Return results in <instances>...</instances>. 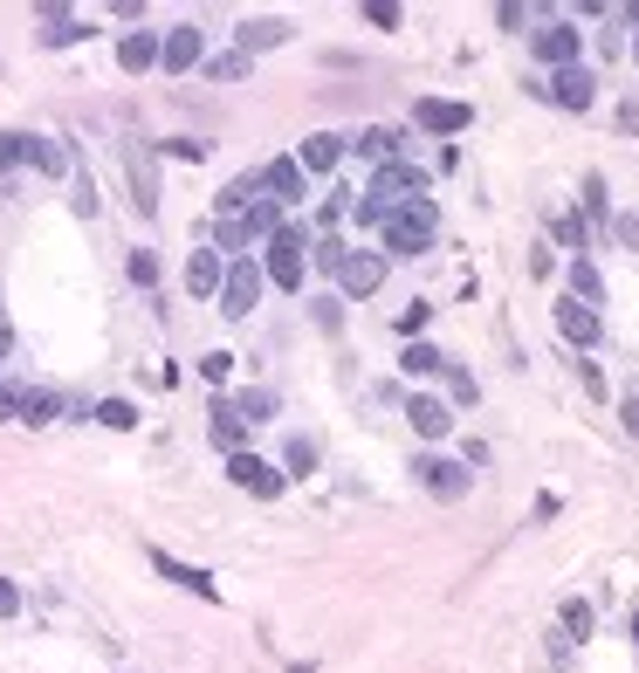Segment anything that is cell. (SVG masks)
Wrapping results in <instances>:
<instances>
[{
    "label": "cell",
    "instance_id": "cell-1",
    "mask_svg": "<svg viewBox=\"0 0 639 673\" xmlns=\"http://www.w3.org/2000/svg\"><path fill=\"white\" fill-rule=\"evenodd\" d=\"M254 269H262V282H275V289L296 296L303 275H310V227H303V220H283V227L262 241V262H254Z\"/></svg>",
    "mask_w": 639,
    "mask_h": 673
},
{
    "label": "cell",
    "instance_id": "cell-2",
    "mask_svg": "<svg viewBox=\"0 0 639 673\" xmlns=\"http://www.w3.org/2000/svg\"><path fill=\"white\" fill-rule=\"evenodd\" d=\"M378 254H426L433 241H441V206L433 199H413V206H399V214H386V227H378Z\"/></svg>",
    "mask_w": 639,
    "mask_h": 673
},
{
    "label": "cell",
    "instance_id": "cell-3",
    "mask_svg": "<svg viewBox=\"0 0 639 673\" xmlns=\"http://www.w3.org/2000/svg\"><path fill=\"white\" fill-rule=\"evenodd\" d=\"M262 289H269V282H262V269H254V254H241V262H227V275H220V317H254V303H262Z\"/></svg>",
    "mask_w": 639,
    "mask_h": 673
},
{
    "label": "cell",
    "instance_id": "cell-4",
    "mask_svg": "<svg viewBox=\"0 0 639 673\" xmlns=\"http://www.w3.org/2000/svg\"><path fill=\"white\" fill-rule=\"evenodd\" d=\"M529 56L544 62V69H571V62H584V28L557 14V21H544V28L529 35Z\"/></svg>",
    "mask_w": 639,
    "mask_h": 673
},
{
    "label": "cell",
    "instance_id": "cell-5",
    "mask_svg": "<svg viewBox=\"0 0 639 673\" xmlns=\"http://www.w3.org/2000/svg\"><path fill=\"white\" fill-rule=\"evenodd\" d=\"M413 475H420V488H426L433 502H461L468 488H475L468 460H447V454H420V460H413Z\"/></svg>",
    "mask_w": 639,
    "mask_h": 673
},
{
    "label": "cell",
    "instance_id": "cell-6",
    "mask_svg": "<svg viewBox=\"0 0 639 673\" xmlns=\"http://www.w3.org/2000/svg\"><path fill=\"white\" fill-rule=\"evenodd\" d=\"M536 90H544L557 111H592V103H598V76L584 69V62H571V69H550Z\"/></svg>",
    "mask_w": 639,
    "mask_h": 673
},
{
    "label": "cell",
    "instance_id": "cell-7",
    "mask_svg": "<svg viewBox=\"0 0 639 673\" xmlns=\"http://www.w3.org/2000/svg\"><path fill=\"white\" fill-rule=\"evenodd\" d=\"M199 62H207V35H199V21H179V28L159 35V69L166 76H186Z\"/></svg>",
    "mask_w": 639,
    "mask_h": 673
},
{
    "label": "cell",
    "instance_id": "cell-8",
    "mask_svg": "<svg viewBox=\"0 0 639 673\" xmlns=\"http://www.w3.org/2000/svg\"><path fill=\"white\" fill-rule=\"evenodd\" d=\"M413 124L426 138H461L468 124H475V103H454V96H420L413 103Z\"/></svg>",
    "mask_w": 639,
    "mask_h": 673
},
{
    "label": "cell",
    "instance_id": "cell-9",
    "mask_svg": "<svg viewBox=\"0 0 639 673\" xmlns=\"http://www.w3.org/2000/svg\"><path fill=\"white\" fill-rule=\"evenodd\" d=\"M227 481L248 488L254 502H275V495L289 488V481H283V468H269V460H262V454H248V447H241V454H227Z\"/></svg>",
    "mask_w": 639,
    "mask_h": 673
},
{
    "label": "cell",
    "instance_id": "cell-10",
    "mask_svg": "<svg viewBox=\"0 0 639 673\" xmlns=\"http://www.w3.org/2000/svg\"><path fill=\"white\" fill-rule=\"evenodd\" d=\"M378 282H386V254H378V248H351L344 262H338V289H344L351 303L378 296Z\"/></svg>",
    "mask_w": 639,
    "mask_h": 673
},
{
    "label": "cell",
    "instance_id": "cell-11",
    "mask_svg": "<svg viewBox=\"0 0 639 673\" xmlns=\"http://www.w3.org/2000/svg\"><path fill=\"white\" fill-rule=\"evenodd\" d=\"M117 159H124V172H132V206L151 220V214H159V172H151V151L138 138H117Z\"/></svg>",
    "mask_w": 639,
    "mask_h": 673
},
{
    "label": "cell",
    "instance_id": "cell-12",
    "mask_svg": "<svg viewBox=\"0 0 639 673\" xmlns=\"http://www.w3.org/2000/svg\"><path fill=\"white\" fill-rule=\"evenodd\" d=\"M254 179H262V199H275V206H283V214H289V206H303V199H310V179L296 172V159H269V166L254 172Z\"/></svg>",
    "mask_w": 639,
    "mask_h": 673
},
{
    "label": "cell",
    "instance_id": "cell-13",
    "mask_svg": "<svg viewBox=\"0 0 639 673\" xmlns=\"http://www.w3.org/2000/svg\"><path fill=\"white\" fill-rule=\"evenodd\" d=\"M145 557H151V571H159V578H172L179 591H193V598L220 605V584H214V571H199V563H179L172 550H145Z\"/></svg>",
    "mask_w": 639,
    "mask_h": 673
},
{
    "label": "cell",
    "instance_id": "cell-14",
    "mask_svg": "<svg viewBox=\"0 0 639 673\" xmlns=\"http://www.w3.org/2000/svg\"><path fill=\"white\" fill-rule=\"evenodd\" d=\"M344 159H351V145H344V138H330V132H317V138H303V145H296V172H303V179L338 172Z\"/></svg>",
    "mask_w": 639,
    "mask_h": 673
},
{
    "label": "cell",
    "instance_id": "cell-15",
    "mask_svg": "<svg viewBox=\"0 0 639 673\" xmlns=\"http://www.w3.org/2000/svg\"><path fill=\"white\" fill-rule=\"evenodd\" d=\"M406 420H413L420 440H447L454 433V406L433 399V392H413V399H406Z\"/></svg>",
    "mask_w": 639,
    "mask_h": 673
},
{
    "label": "cell",
    "instance_id": "cell-16",
    "mask_svg": "<svg viewBox=\"0 0 639 673\" xmlns=\"http://www.w3.org/2000/svg\"><path fill=\"white\" fill-rule=\"evenodd\" d=\"M357 159H372V166H392V159H406V132L399 124H372V132H357V138H344Z\"/></svg>",
    "mask_w": 639,
    "mask_h": 673
},
{
    "label": "cell",
    "instance_id": "cell-17",
    "mask_svg": "<svg viewBox=\"0 0 639 673\" xmlns=\"http://www.w3.org/2000/svg\"><path fill=\"white\" fill-rule=\"evenodd\" d=\"M296 28H289V21L283 14H262V21H241V28H235V48H241V56L254 62V56H262V48H283Z\"/></svg>",
    "mask_w": 639,
    "mask_h": 673
},
{
    "label": "cell",
    "instance_id": "cell-18",
    "mask_svg": "<svg viewBox=\"0 0 639 673\" xmlns=\"http://www.w3.org/2000/svg\"><path fill=\"white\" fill-rule=\"evenodd\" d=\"M557 330H564V344H578V351H592L598 336H605V323H598V309H584V303H557Z\"/></svg>",
    "mask_w": 639,
    "mask_h": 673
},
{
    "label": "cell",
    "instance_id": "cell-19",
    "mask_svg": "<svg viewBox=\"0 0 639 673\" xmlns=\"http://www.w3.org/2000/svg\"><path fill=\"white\" fill-rule=\"evenodd\" d=\"M254 199H262V179H254V172H241V179H227V186L214 193V220H241V214H248Z\"/></svg>",
    "mask_w": 639,
    "mask_h": 673
},
{
    "label": "cell",
    "instance_id": "cell-20",
    "mask_svg": "<svg viewBox=\"0 0 639 673\" xmlns=\"http://www.w3.org/2000/svg\"><path fill=\"white\" fill-rule=\"evenodd\" d=\"M28 166H35V172H48V179H69V172H76V151H69L62 138L28 132Z\"/></svg>",
    "mask_w": 639,
    "mask_h": 673
},
{
    "label": "cell",
    "instance_id": "cell-21",
    "mask_svg": "<svg viewBox=\"0 0 639 673\" xmlns=\"http://www.w3.org/2000/svg\"><path fill=\"white\" fill-rule=\"evenodd\" d=\"M117 62H124V76H145V69H159V35L151 28H132L117 42Z\"/></svg>",
    "mask_w": 639,
    "mask_h": 673
},
{
    "label": "cell",
    "instance_id": "cell-22",
    "mask_svg": "<svg viewBox=\"0 0 639 673\" xmlns=\"http://www.w3.org/2000/svg\"><path fill=\"white\" fill-rule=\"evenodd\" d=\"M220 275H227V262H220L214 248H193L186 254V289L193 296H220Z\"/></svg>",
    "mask_w": 639,
    "mask_h": 673
},
{
    "label": "cell",
    "instance_id": "cell-23",
    "mask_svg": "<svg viewBox=\"0 0 639 673\" xmlns=\"http://www.w3.org/2000/svg\"><path fill=\"white\" fill-rule=\"evenodd\" d=\"M207 412H214V420H207V433H214V447H220V454H241V440H248V426H241V412L227 406V392H220V399H214Z\"/></svg>",
    "mask_w": 639,
    "mask_h": 673
},
{
    "label": "cell",
    "instance_id": "cell-24",
    "mask_svg": "<svg viewBox=\"0 0 639 673\" xmlns=\"http://www.w3.org/2000/svg\"><path fill=\"white\" fill-rule=\"evenodd\" d=\"M42 42L48 48H76V42H90V28L69 8H42Z\"/></svg>",
    "mask_w": 639,
    "mask_h": 673
},
{
    "label": "cell",
    "instance_id": "cell-25",
    "mask_svg": "<svg viewBox=\"0 0 639 673\" xmlns=\"http://www.w3.org/2000/svg\"><path fill=\"white\" fill-rule=\"evenodd\" d=\"M399 372H406V378H433V372H447V351L426 344V336H413V344L399 351Z\"/></svg>",
    "mask_w": 639,
    "mask_h": 673
},
{
    "label": "cell",
    "instance_id": "cell-26",
    "mask_svg": "<svg viewBox=\"0 0 639 673\" xmlns=\"http://www.w3.org/2000/svg\"><path fill=\"white\" fill-rule=\"evenodd\" d=\"M14 420H28V426L62 420V392H48V385H28V392H21V412H14Z\"/></svg>",
    "mask_w": 639,
    "mask_h": 673
},
{
    "label": "cell",
    "instance_id": "cell-27",
    "mask_svg": "<svg viewBox=\"0 0 639 673\" xmlns=\"http://www.w3.org/2000/svg\"><path fill=\"white\" fill-rule=\"evenodd\" d=\"M303 475H317V440L310 433H296L283 447V481H303Z\"/></svg>",
    "mask_w": 639,
    "mask_h": 673
},
{
    "label": "cell",
    "instance_id": "cell-28",
    "mask_svg": "<svg viewBox=\"0 0 639 673\" xmlns=\"http://www.w3.org/2000/svg\"><path fill=\"white\" fill-rule=\"evenodd\" d=\"M227 406L241 412V426H262V420H275V392H262V385H248V392H235Z\"/></svg>",
    "mask_w": 639,
    "mask_h": 673
},
{
    "label": "cell",
    "instance_id": "cell-29",
    "mask_svg": "<svg viewBox=\"0 0 639 673\" xmlns=\"http://www.w3.org/2000/svg\"><path fill=\"white\" fill-rule=\"evenodd\" d=\"M571 303H584V309H598V303H605V282H598V269L584 262V254L571 262Z\"/></svg>",
    "mask_w": 639,
    "mask_h": 673
},
{
    "label": "cell",
    "instance_id": "cell-30",
    "mask_svg": "<svg viewBox=\"0 0 639 673\" xmlns=\"http://www.w3.org/2000/svg\"><path fill=\"white\" fill-rule=\"evenodd\" d=\"M90 420H96V426H111V433H132V426H138V406H132V399H96V406H90Z\"/></svg>",
    "mask_w": 639,
    "mask_h": 673
},
{
    "label": "cell",
    "instance_id": "cell-31",
    "mask_svg": "<svg viewBox=\"0 0 639 673\" xmlns=\"http://www.w3.org/2000/svg\"><path fill=\"white\" fill-rule=\"evenodd\" d=\"M241 227H248V241H269L275 227H283V206H275V199H254L248 214H241Z\"/></svg>",
    "mask_w": 639,
    "mask_h": 673
},
{
    "label": "cell",
    "instance_id": "cell-32",
    "mask_svg": "<svg viewBox=\"0 0 639 673\" xmlns=\"http://www.w3.org/2000/svg\"><path fill=\"white\" fill-rule=\"evenodd\" d=\"M557 618H564V632H557V639H592V626H598V612L592 605H584V598H564V612H557Z\"/></svg>",
    "mask_w": 639,
    "mask_h": 673
},
{
    "label": "cell",
    "instance_id": "cell-33",
    "mask_svg": "<svg viewBox=\"0 0 639 673\" xmlns=\"http://www.w3.org/2000/svg\"><path fill=\"white\" fill-rule=\"evenodd\" d=\"M199 69H207V83H241V76H248V56H241V48H227V56H207Z\"/></svg>",
    "mask_w": 639,
    "mask_h": 673
},
{
    "label": "cell",
    "instance_id": "cell-34",
    "mask_svg": "<svg viewBox=\"0 0 639 673\" xmlns=\"http://www.w3.org/2000/svg\"><path fill=\"white\" fill-rule=\"evenodd\" d=\"M344 254H351V241H344V235H310V262H317V269H330V275H338V262H344Z\"/></svg>",
    "mask_w": 639,
    "mask_h": 673
},
{
    "label": "cell",
    "instance_id": "cell-35",
    "mask_svg": "<svg viewBox=\"0 0 639 673\" xmlns=\"http://www.w3.org/2000/svg\"><path fill=\"white\" fill-rule=\"evenodd\" d=\"M578 220L612 227V206H605V179H598V172H584V214H578Z\"/></svg>",
    "mask_w": 639,
    "mask_h": 673
},
{
    "label": "cell",
    "instance_id": "cell-36",
    "mask_svg": "<svg viewBox=\"0 0 639 673\" xmlns=\"http://www.w3.org/2000/svg\"><path fill=\"white\" fill-rule=\"evenodd\" d=\"M357 21H365V28H399L406 8H392V0H365V8H357Z\"/></svg>",
    "mask_w": 639,
    "mask_h": 673
},
{
    "label": "cell",
    "instance_id": "cell-37",
    "mask_svg": "<svg viewBox=\"0 0 639 673\" xmlns=\"http://www.w3.org/2000/svg\"><path fill=\"white\" fill-rule=\"evenodd\" d=\"M447 392H454V406H475V399H481L475 372H461V365H454V357H447Z\"/></svg>",
    "mask_w": 639,
    "mask_h": 673
},
{
    "label": "cell",
    "instance_id": "cell-38",
    "mask_svg": "<svg viewBox=\"0 0 639 673\" xmlns=\"http://www.w3.org/2000/svg\"><path fill=\"white\" fill-rule=\"evenodd\" d=\"M28 166V132H0V172Z\"/></svg>",
    "mask_w": 639,
    "mask_h": 673
},
{
    "label": "cell",
    "instance_id": "cell-39",
    "mask_svg": "<svg viewBox=\"0 0 639 673\" xmlns=\"http://www.w3.org/2000/svg\"><path fill=\"white\" fill-rule=\"evenodd\" d=\"M124 269H132L138 289H151V282H159V254H151V248H132V262H124Z\"/></svg>",
    "mask_w": 639,
    "mask_h": 673
},
{
    "label": "cell",
    "instance_id": "cell-40",
    "mask_svg": "<svg viewBox=\"0 0 639 673\" xmlns=\"http://www.w3.org/2000/svg\"><path fill=\"white\" fill-rule=\"evenodd\" d=\"M557 241H564L571 254H584V241H592V235H584V220H578V214H564V220H557Z\"/></svg>",
    "mask_w": 639,
    "mask_h": 673
},
{
    "label": "cell",
    "instance_id": "cell-41",
    "mask_svg": "<svg viewBox=\"0 0 639 673\" xmlns=\"http://www.w3.org/2000/svg\"><path fill=\"white\" fill-rule=\"evenodd\" d=\"M227 372H235V351H207V357H199V378H227Z\"/></svg>",
    "mask_w": 639,
    "mask_h": 673
},
{
    "label": "cell",
    "instance_id": "cell-42",
    "mask_svg": "<svg viewBox=\"0 0 639 673\" xmlns=\"http://www.w3.org/2000/svg\"><path fill=\"white\" fill-rule=\"evenodd\" d=\"M433 323V303H413V309H406V317H399V336H420Z\"/></svg>",
    "mask_w": 639,
    "mask_h": 673
},
{
    "label": "cell",
    "instance_id": "cell-43",
    "mask_svg": "<svg viewBox=\"0 0 639 673\" xmlns=\"http://www.w3.org/2000/svg\"><path fill=\"white\" fill-rule=\"evenodd\" d=\"M166 159H207V145L199 138H166Z\"/></svg>",
    "mask_w": 639,
    "mask_h": 673
},
{
    "label": "cell",
    "instance_id": "cell-44",
    "mask_svg": "<svg viewBox=\"0 0 639 673\" xmlns=\"http://www.w3.org/2000/svg\"><path fill=\"white\" fill-rule=\"evenodd\" d=\"M612 235H619L626 248H639V214H612Z\"/></svg>",
    "mask_w": 639,
    "mask_h": 673
},
{
    "label": "cell",
    "instance_id": "cell-45",
    "mask_svg": "<svg viewBox=\"0 0 639 673\" xmlns=\"http://www.w3.org/2000/svg\"><path fill=\"white\" fill-rule=\"evenodd\" d=\"M317 323H323V330H338V323H344V309H338V296H317Z\"/></svg>",
    "mask_w": 639,
    "mask_h": 673
},
{
    "label": "cell",
    "instance_id": "cell-46",
    "mask_svg": "<svg viewBox=\"0 0 639 673\" xmlns=\"http://www.w3.org/2000/svg\"><path fill=\"white\" fill-rule=\"evenodd\" d=\"M21 392H28V385H0V420H14V412H21Z\"/></svg>",
    "mask_w": 639,
    "mask_h": 673
},
{
    "label": "cell",
    "instance_id": "cell-47",
    "mask_svg": "<svg viewBox=\"0 0 639 673\" xmlns=\"http://www.w3.org/2000/svg\"><path fill=\"white\" fill-rule=\"evenodd\" d=\"M578 378H584V392H592V399H605V378H598V365H592V357L578 365Z\"/></svg>",
    "mask_w": 639,
    "mask_h": 673
},
{
    "label": "cell",
    "instance_id": "cell-48",
    "mask_svg": "<svg viewBox=\"0 0 639 673\" xmlns=\"http://www.w3.org/2000/svg\"><path fill=\"white\" fill-rule=\"evenodd\" d=\"M14 612H21V591H14L8 578H0V618H14Z\"/></svg>",
    "mask_w": 639,
    "mask_h": 673
},
{
    "label": "cell",
    "instance_id": "cell-49",
    "mask_svg": "<svg viewBox=\"0 0 639 673\" xmlns=\"http://www.w3.org/2000/svg\"><path fill=\"white\" fill-rule=\"evenodd\" d=\"M626 28H632V62H639V8H626Z\"/></svg>",
    "mask_w": 639,
    "mask_h": 673
},
{
    "label": "cell",
    "instance_id": "cell-50",
    "mask_svg": "<svg viewBox=\"0 0 639 673\" xmlns=\"http://www.w3.org/2000/svg\"><path fill=\"white\" fill-rule=\"evenodd\" d=\"M8 351H14V330H8V323H0V365H8Z\"/></svg>",
    "mask_w": 639,
    "mask_h": 673
},
{
    "label": "cell",
    "instance_id": "cell-51",
    "mask_svg": "<svg viewBox=\"0 0 639 673\" xmlns=\"http://www.w3.org/2000/svg\"><path fill=\"white\" fill-rule=\"evenodd\" d=\"M626 433H639V399H626Z\"/></svg>",
    "mask_w": 639,
    "mask_h": 673
},
{
    "label": "cell",
    "instance_id": "cell-52",
    "mask_svg": "<svg viewBox=\"0 0 639 673\" xmlns=\"http://www.w3.org/2000/svg\"><path fill=\"white\" fill-rule=\"evenodd\" d=\"M0 323H8V317H0Z\"/></svg>",
    "mask_w": 639,
    "mask_h": 673
}]
</instances>
